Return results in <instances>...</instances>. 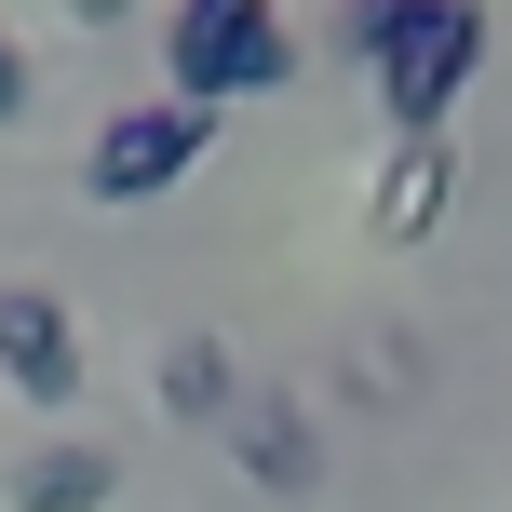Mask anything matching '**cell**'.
I'll use <instances>...</instances> for the list:
<instances>
[{
  "label": "cell",
  "mask_w": 512,
  "mask_h": 512,
  "mask_svg": "<svg viewBox=\"0 0 512 512\" xmlns=\"http://www.w3.org/2000/svg\"><path fill=\"white\" fill-rule=\"evenodd\" d=\"M459 189V149L445 135H391V176H378V243H418Z\"/></svg>",
  "instance_id": "8992f818"
},
{
  "label": "cell",
  "mask_w": 512,
  "mask_h": 512,
  "mask_svg": "<svg viewBox=\"0 0 512 512\" xmlns=\"http://www.w3.org/2000/svg\"><path fill=\"white\" fill-rule=\"evenodd\" d=\"M230 445H243V472H256V486H270V499H297L310 472H324V445H310V418H297V405H256V391H243Z\"/></svg>",
  "instance_id": "52a82bcc"
},
{
  "label": "cell",
  "mask_w": 512,
  "mask_h": 512,
  "mask_svg": "<svg viewBox=\"0 0 512 512\" xmlns=\"http://www.w3.org/2000/svg\"><path fill=\"white\" fill-rule=\"evenodd\" d=\"M27 95H41V81H27V41H14V27H0V135L27 122Z\"/></svg>",
  "instance_id": "30bf717a"
},
{
  "label": "cell",
  "mask_w": 512,
  "mask_h": 512,
  "mask_svg": "<svg viewBox=\"0 0 512 512\" xmlns=\"http://www.w3.org/2000/svg\"><path fill=\"white\" fill-rule=\"evenodd\" d=\"M391 27H405V0H337V54H351V68H378Z\"/></svg>",
  "instance_id": "9c48e42d"
},
{
  "label": "cell",
  "mask_w": 512,
  "mask_h": 512,
  "mask_svg": "<svg viewBox=\"0 0 512 512\" xmlns=\"http://www.w3.org/2000/svg\"><path fill=\"white\" fill-rule=\"evenodd\" d=\"M283 81H297L283 0H176V27H162V95L176 108H216L230 122L243 95H283Z\"/></svg>",
  "instance_id": "6da1fadb"
},
{
  "label": "cell",
  "mask_w": 512,
  "mask_h": 512,
  "mask_svg": "<svg viewBox=\"0 0 512 512\" xmlns=\"http://www.w3.org/2000/svg\"><path fill=\"white\" fill-rule=\"evenodd\" d=\"M0 378L27 405H81V324L54 283H0Z\"/></svg>",
  "instance_id": "277c9868"
},
{
  "label": "cell",
  "mask_w": 512,
  "mask_h": 512,
  "mask_svg": "<svg viewBox=\"0 0 512 512\" xmlns=\"http://www.w3.org/2000/svg\"><path fill=\"white\" fill-rule=\"evenodd\" d=\"M108 499H122V459L108 445H41L14 472V512H108Z\"/></svg>",
  "instance_id": "ba28073f"
},
{
  "label": "cell",
  "mask_w": 512,
  "mask_h": 512,
  "mask_svg": "<svg viewBox=\"0 0 512 512\" xmlns=\"http://www.w3.org/2000/svg\"><path fill=\"white\" fill-rule=\"evenodd\" d=\"M68 14H81V27H108V14H135V0H68Z\"/></svg>",
  "instance_id": "8fae6325"
},
{
  "label": "cell",
  "mask_w": 512,
  "mask_h": 512,
  "mask_svg": "<svg viewBox=\"0 0 512 512\" xmlns=\"http://www.w3.org/2000/svg\"><path fill=\"white\" fill-rule=\"evenodd\" d=\"M472 68H486V0H405V27H391V54L364 81H378L391 135H445L459 95H472Z\"/></svg>",
  "instance_id": "7a4b0ae2"
},
{
  "label": "cell",
  "mask_w": 512,
  "mask_h": 512,
  "mask_svg": "<svg viewBox=\"0 0 512 512\" xmlns=\"http://www.w3.org/2000/svg\"><path fill=\"white\" fill-rule=\"evenodd\" d=\"M203 149H216V108H176V95L108 108L95 149H81V189H95V203H162V189L203 176Z\"/></svg>",
  "instance_id": "3957f363"
},
{
  "label": "cell",
  "mask_w": 512,
  "mask_h": 512,
  "mask_svg": "<svg viewBox=\"0 0 512 512\" xmlns=\"http://www.w3.org/2000/svg\"><path fill=\"white\" fill-rule=\"evenodd\" d=\"M162 418H189V432H230V418H243L230 337H162Z\"/></svg>",
  "instance_id": "5b68a950"
}]
</instances>
